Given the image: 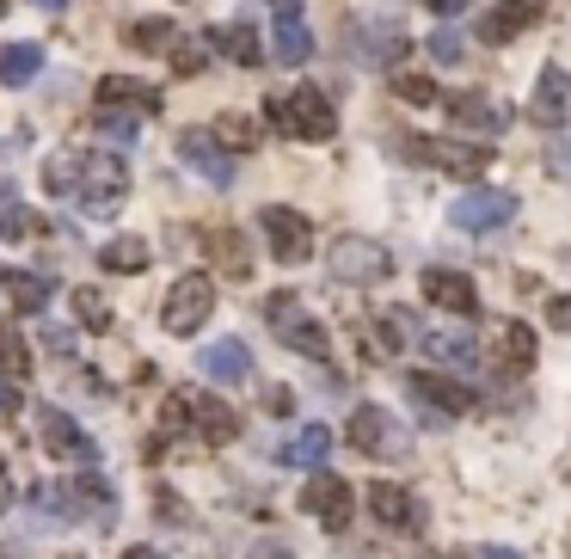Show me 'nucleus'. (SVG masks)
<instances>
[{"label": "nucleus", "mask_w": 571, "mask_h": 559, "mask_svg": "<svg viewBox=\"0 0 571 559\" xmlns=\"http://www.w3.org/2000/svg\"><path fill=\"white\" fill-rule=\"evenodd\" d=\"M265 413H295V394H289V387H271V394H265Z\"/></svg>", "instance_id": "47"}, {"label": "nucleus", "mask_w": 571, "mask_h": 559, "mask_svg": "<svg viewBox=\"0 0 571 559\" xmlns=\"http://www.w3.org/2000/svg\"><path fill=\"white\" fill-rule=\"evenodd\" d=\"M80 160H86V154H55L50 166H43V185H50V191H68V185H80Z\"/></svg>", "instance_id": "39"}, {"label": "nucleus", "mask_w": 571, "mask_h": 559, "mask_svg": "<svg viewBox=\"0 0 571 559\" xmlns=\"http://www.w3.org/2000/svg\"><path fill=\"white\" fill-rule=\"evenodd\" d=\"M74 197L86 215H118L123 197H130V166H123V154H86L80 160Z\"/></svg>", "instance_id": "3"}, {"label": "nucleus", "mask_w": 571, "mask_h": 559, "mask_svg": "<svg viewBox=\"0 0 571 559\" xmlns=\"http://www.w3.org/2000/svg\"><path fill=\"white\" fill-rule=\"evenodd\" d=\"M418 289H425V302L430 307H442V314H479V283L467 277V271H425V277H418Z\"/></svg>", "instance_id": "12"}, {"label": "nucleus", "mask_w": 571, "mask_h": 559, "mask_svg": "<svg viewBox=\"0 0 571 559\" xmlns=\"http://www.w3.org/2000/svg\"><path fill=\"white\" fill-rule=\"evenodd\" d=\"M547 319H553L559 333H571V295H553V302H547Z\"/></svg>", "instance_id": "46"}, {"label": "nucleus", "mask_w": 571, "mask_h": 559, "mask_svg": "<svg viewBox=\"0 0 571 559\" xmlns=\"http://www.w3.org/2000/svg\"><path fill=\"white\" fill-rule=\"evenodd\" d=\"M7 505H13V479L0 474V517H7Z\"/></svg>", "instance_id": "52"}, {"label": "nucleus", "mask_w": 571, "mask_h": 559, "mask_svg": "<svg viewBox=\"0 0 571 559\" xmlns=\"http://www.w3.org/2000/svg\"><path fill=\"white\" fill-rule=\"evenodd\" d=\"M38 68H43L38 43H7L0 50V87H26V80H38Z\"/></svg>", "instance_id": "28"}, {"label": "nucleus", "mask_w": 571, "mask_h": 559, "mask_svg": "<svg viewBox=\"0 0 571 559\" xmlns=\"http://www.w3.org/2000/svg\"><path fill=\"white\" fill-rule=\"evenodd\" d=\"M547 166H553V173H565V179H571V148H553V154H547Z\"/></svg>", "instance_id": "50"}, {"label": "nucleus", "mask_w": 571, "mask_h": 559, "mask_svg": "<svg viewBox=\"0 0 571 559\" xmlns=\"http://www.w3.org/2000/svg\"><path fill=\"white\" fill-rule=\"evenodd\" d=\"M442 111L455 118V130H473V135H498V130H504V111H498L486 93H455Z\"/></svg>", "instance_id": "19"}, {"label": "nucleus", "mask_w": 571, "mask_h": 559, "mask_svg": "<svg viewBox=\"0 0 571 559\" xmlns=\"http://www.w3.org/2000/svg\"><path fill=\"white\" fill-rule=\"evenodd\" d=\"M246 559H295V553H289V547H283V541H265V547H253V553H246Z\"/></svg>", "instance_id": "48"}, {"label": "nucleus", "mask_w": 571, "mask_h": 559, "mask_svg": "<svg viewBox=\"0 0 571 559\" xmlns=\"http://www.w3.org/2000/svg\"><path fill=\"white\" fill-rule=\"evenodd\" d=\"M265 123L289 135V99H265Z\"/></svg>", "instance_id": "45"}, {"label": "nucleus", "mask_w": 571, "mask_h": 559, "mask_svg": "<svg viewBox=\"0 0 571 559\" xmlns=\"http://www.w3.org/2000/svg\"><path fill=\"white\" fill-rule=\"evenodd\" d=\"M210 130H215V142H222L227 154H253L258 148V123L253 118H234V111H227V118H215Z\"/></svg>", "instance_id": "33"}, {"label": "nucleus", "mask_w": 571, "mask_h": 559, "mask_svg": "<svg viewBox=\"0 0 571 559\" xmlns=\"http://www.w3.org/2000/svg\"><path fill=\"white\" fill-rule=\"evenodd\" d=\"M565 99H571V74L559 62H547L541 68V80H534V99H529V111L541 123H565Z\"/></svg>", "instance_id": "20"}, {"label": "nucleus", "mask_w": 571, "mask_h": 559, "mask_svg": "<svg viewBox=\"0 0 571 559\" xmlns=\"http://www.w3.org/2000/svg\"><path fill=\"white\" fill-rule=\"evenodd\" d=\"M38 443L55 455V461H80V467H93V461H99V443L86 437V430H80L68 413H55V406H43V418H38Z\"/></svg>", "instance_id": "10"}, {"label": "nucleus", "mask_w": 571, "mask_h": 559, "mask_svg": "<svg viewBox=\"0 0 571 559\" xmlns=\"http://www.w3.org/2000/svg\"><path fill=\"white\" fill-rule=\"evenodd\" d=\"M185 425H191V394H166V399H160V430L179 437Z\"/></svg>", "instance_id": "41"}, {"label": "nucleus", "mask_w": 571, "mask_h": 559, "mask_svg": "<svg viewBox=\"0 0 571 559\" xmlns=\"http://www.w3.org/2000/svg\"><path fill=\"white\" fill-rule=\"evenodd\" d=\"M289 135H302V142H333L338 135V105L319 93V87L289 93Z\"/></svg>", "instance_id": "11"}, {"label": "nucleus", "mask_w": 571, "mask_h": 559, "mask_svg": "<svg viewBox=\"0 0 571 559\" xmlns=\"http://www.w3.org/2000/svg\"><path fill=\"white\" fill-rule=\"evenodd\" d=\"M498 363H504L510 375H529L534 369V326L504 319V326H498Z\"/></svg>", "instance_id": "25"}, {"label": "nucleus", "mask_w": 571, "mask_h": 559, "mask_svg": "<svg viewBox=\"0 0 571 559\" xmlns=\"http://www.w3.org/2000/svg\"><path fill=\"white\" fill-rule=\"evenodd\" d=\"M271 19H302V0H271Z\"/></svg>", "instance_id": "49"}, {"label": "nucleus", "mask_w": 571, "mask_h": 559, "mask_svg": "<svg viewBox=\"0 0 571 559\" xmlns=\"http://www.w3.org/2000/svg\"><path fill=\"white\" fill-rule=\"evenodd\" d=\"M565 479H571V467H565Z\"/></svg>", "instance_id": "57"}, {"label": "nucleus", "mask_w": 571, "mask_h": 559, "mask_svg": "<svg viewBox=\"0 0 571 559\" xmlns=\"http://www.w3.org/2000/svg\"><path fill=\"white\" fill-rule=\"evenodd\" d=\"M99 123H105V135H118V142L135 135V118H123V111H99Z\"/></svg>", "instance_id": "44"}, {"label": "nucleus", "mask_w": 571, "mask_h": 559, "mask_svg": "<svg viewBox=\"0 0 571 559\" xmlns=\"http://www.w3.org/2000/svg\"><path fill=\"white\" fill-rule=\"evenodd\" d=\"M99 265H105L111 277H142V271L154 265V253H147V240L118 234V240H105V246H99Z\"/></svg>", "instance_id": "22"}, {"label": "nucleus", "mask_w": 571, "mask_h": 559, "mask_svg": "<svg viewBox=\"0 0 571 559\" xmlns=\"http://www.w3.org/2000/svg\"><path fill=\"white\" fill-rule=\"evenodd\" d=\"M68 302H74V319L86 326V333H111V326H118V314H111V302L99 289H74Z\"/></svg>", "instance_id": "32"}, {"label": "nucleus", "mask_w": 571, "mask_h": 559, "mask_svg": "<svg viewBox=\"0 0 571 559\" xmlns=\"http://www.w3.org/2000/svg\"><path fill=\"white\" fill-rule=\"evenodd\" d=\"M154 517L160 522H191V505L173 492V486H160V492H154Z\"/></svg>", "instance_id": "42"}, {"label": "nucleus", "mask_w": 571, "mask_h": 559, "mask_svg": "<svg viewBox=\"0 0 571 559\" xmlns=\"http://www.w3.org/2000/svg\"><path fill=\"white\" fill-rule=\"evenodd\" d=\"M173 38H179V31L166 26V19H142V26H130L135 50H160V55H166V50H173Z\"/></svg>", "instance_id": "38"}, {"label": "nucleus", "mask_w": 571, "mask_h": 559, "mask_svg": "<svg viewBox=\"0 0 571 559\" xmlns=\"http://www.w3.org/2000/svg\"><path fill=\"white\" fill-rule=\"evenodd\" d=\"M425 7H437V13H442V19H449V13H461L467 0H425Z\"/></svg>", "instance_id": "51"}, {"label": "nucleus", "mask_w": 571, "mask_h": 559, "mask_svg": "<svg viewBox=\"0 0 571 559\" xmlns=\"http://www.w3.org/2000/svg\"><path fill=\"white\" fill-rule=\"evenodd\" d=\"M345 437L357 443L363 455H375V461H406V455H412V437H406L381 406H357L350 425H345Z\"/></svg>", "instance_id": "5"}, {"label": "nucleus", "mask_w": 571, "mask_h": 559, "mask_svg": "<svg viewBox=\"0 0 571 559\" xmlns=\"http://www.w3.org/2000/svg\"><path fill=\"white\" fill-rule=\"evenodd\" d=\"M7 289H13V307H19V314H38L43 295H50V283L31 277V271H19V277H7Z\"/></svg>", "instance_id": "37"}, {"label": "nucleus", "mask_w": 571, "mask_h": 559, "mask_svg": "<svg viewBox=\"0 0 571 559\" xmlns=\"http://www.w3.org/2000/svg\"><path fill=\"white\" fill-rule=\"evenodd\" d=\"M357 50H363L357 62H369V68H387L399 50H406V38H399V31H387V26H363V31H357Z\"/></svg>", "instance_id": "31"}, {"label": "nucleus", "mask_w": 571, "mask_h": 559, "mask_svg": "<svg viewBox=\"0 0 571 559\" xmlns=\"http://www.w3.org/2000/svg\"><path fill=\"white\" fill-rule=\"evenodd\" d=\"M265 253L277 258V265H302V258H314V222H307L302 210H289V203H265Z\"/></svg>", "instance_id": "4"}, {"label": "nucleus", "mask_w": 571, "mask_h": 559, "mask_svg": "<svg viewBox=\"0 0 571 559\" xmlns=\"http://www.w3.org/2000/svg\"><path fill=\"white\" fill-rule=\"evenodd\" d=\"M210 258H215V271L234 277V283L253 277V253H246V240H239L234 227H215V234H210Z\"/></svg>", "instance_id": "26"}, {"label": "nucleus", "mask_w": 571, "mask_h": 559, "mask_svg": "<svg viewBox=\"0 0 571 559\" xmlns=\"http://www.w3.org/2000/svg\"><path fill=\"white\" fill-rule=\"evenodd\" d=\"M0 13H7V0H0Z\"/></svg>", "instance_id": "56"}, {"label": "nucleus", "mask_w": 571, "mask_h": 559, "mask_svg": "<svg viewBox=\"0 0 571 559\" xmlns=\"http://www.w3.org/2000/svg\"><path fill=\"white\" fill-rule=\"evenodd\" d=\"M31 234V210L19 203V191H0V240H26Z\"/></svg>", "instance_id": "36"}, {"label": "nucleus", "mask_w": 571, "mask_h": 559, "mask_svg": "<svg viewBox=\"0 0 571 559\" xmlns=\"http://www.w3.org/2000/svg\"><path fill=\"white\" fill-rule=\"evenodd\" d=\"M302 510L319 522V529H350V517H357V492H350L338 474H307V492H302Z\"/></svg>", "instance_id": "6"}, {"label": "nucleus", "mask_w": 571, "mask_h": 559, "mask_svg": "<svg viewBox=\"0 0 571 559\" xmlns=\"http://www.w3.org/2000/svg\"><path fill=\"white\" fill-rule=\"evenodd\" d=\"M425 50L437 55V62H461V55H467V38H461L455 26H437V31H430V43H425Z\"/></svg>", "instance_id": "40"}, {"label": "nucleus", "mask_w": 571, "mask_h": 559, "mask_svg": "<svg viewBox=\"0 0 571 559\" xmlns=\"http://www.w3.org/2000/svg\"><path fill=\"white\" fill-rule=\"evenodd\" d=\"M38 7H50V13H55V7H68V0H38Z\"/></svg>", "instance_id": "55"}, {"label": "nucleus", "mask_w": 571, "mask_h": 559, "mask_svg": "<svg viewBox=\"0 0 571 559\" xmlns=\"http://www.w3.org/2000/svg\"><path fill=\"white\" fill-rule=\"evenodd\" d=\"M412 394L418 399H430L442 418H461V413H473V387H461V382H449V375H430V369H418L412 375Z\"/></svg>", "instance_id": "16"}, {"label": "nucleus", "mask_w": 571, "mask_h": 559, "mask_svg": "<svg viewBox=\"0 0 571 559\" xmlns=\"http://www.w3.org/2000/svg\"><path fill=\"white\" fill-rule=\"evenodd\" d=\"M191 425L203 430V443H234L239 437V413H234V406L203 399V394H191Z\"/></svg>", "instance_id": "23"}, {"label": "nucleus", "mask_w": 571, "mask_h": 559, "mask_svg": "<svg viewBox=\"0 0 571 559\" xmlns=\"http://www.w3.org/2000/svg\"><path fill=\"white\" fill-rule=\"evenodd\" d=\"M210 43L227 55V62H239V68H258V62H265V43H258L253 26H222Z\"/></svg>", "instance_id": "27"}, {"label": "nucleus", "mask_w": 571, "mask_h": 559, "mask_svg": "<svg viewBox=\"0 0 571 559\" xmlns=\"http://www.w3.org/2000/svg\"><path fill=\"white\" fill-rule=\"evenodd\" d=\"M486 559H517V553H504V547H486Z\"/></svg>", "instance_id": "54"}, {"label": "nucleus", "mask_w": 571, "mask_h": 559, "mask_svg": "<svg viewBox=\"0 0 571 559\" xmlns=\"http://www.w3.org/2000/svg\"><path fill=\"white\" fill-rule=\"evenodd\" d=\"M123 559H160V553H154V547H130Z\"/></svg>", "instance_id": "53"}, {"label": "nucleus", "mask_w": 571, "mask_h": 559, "mask_svg": "<svg viewBox=\"0 0 571 559\" xmlns=\"http://www.w3.org/2000/svg\"><path fill=\"white\" fill-rule=\"evenodd\" d=\"M449 222L461 227V234H492V227L517 222V197H510V191H461V197L449 203Z\"/></svg>", "instance_id": "8"}, {"label": "nucleus", "mask_w": 571, "mask_h": 559, "mask_svg": "<svg viewBox=\"0 0 571 559\" xmlns=\"http://www.w3.org/2000/svg\"><path fill=\"white\" fill-rule=\"evenodd\" d=\"M406 333H412V319L406 314H387V319H357V338L369 345L375 363H387L394 350H406Z\"/></svg>", "instance_id": "21"}, {"label": "nucleus", "mask_w": 571, "mask_h": 559, "mask_svg": "<svg viewBox=\"0 0 571 559\" xmlns=\"http://www.w3.org/2000/svg\"><path fill=\"white\" fill-rule=\"evenodd\" d=\"M326 265H333L338 283H387L394 277V258H387L375 240H357V234L338 240L333 253H326Z\"/></svg>", "instance_id": "7"}, {"label": "nucleus", "mask_w": 571, "mask_h": 559, "mask_svg": "<svg viewBox=\"0 0 571 559\" xmlns=\"http://www.w3.org/2000/svg\"><path fill=\"white\" fill-rule=\"evenodd\" d=\"M203 50H215V43H210V38H185V31H179V38H173V55H166V62H173V74H203V62H210Z\"/></svg>", "instance_id": "34"}, {"label": "nucleus", "mask_w": 571, "mask_h": 559, "mask_svg": "<svg viewBox=\"0 0 571 559\" xmlns=\"http://www.w3.org/2000/svg\"><path fill=\"white\" fill-rule=\"evenodd\" d=\"M534 13H541L534 0H498L492 13L479 19V38H486V43H510V38H522V31L534 26Z\"/></svg>", "instance_id": "17"}, {"label": "nucleus", "mask_w": 571, "mask_h": 559, "mask_svg": "<svg viewBox=\"0 0 571 559\" xmlns=\"http://www.w3.org/2000/svg\"><path fill=\"white\" fill-rule=\"evenodd\" d=\"M406 154H412V160H430V166H442V173H455V179H479L486 166H492V154H486V148H473V142H442V135H412V142H406Z\"/></svg>", "instance_id": "9"}, {"label": "nucleus", "mask_w": 571, "mask_h": 559, "mask_svg": "<svg viewBox=\"0 0 571 559\" xmlns=\"http://www.w3.org/2000/svg\"><path fill=\"white\" fill-rule=\"evenodd\" d=\"M363 505H369L375 522H387V529H418V522H425V505H418L406 486H394V479L369 486V492H363Z\"/></svg>", "instance_id": "15"}, {"label": "nucleus", "mask_w": 571, "mask_h": 559, "mask_svg": "<svg viewBox=\"0 0 571 559\" xmlns=\"http://www.w3.org/2000/svg\"><path fill=\"white\" fill-rule=\"evenodd\" d=\"M179 154H185V166L197 179H210V185H227V179H234V160L215 142V130H185L179 135Z\"/></svg>", "instance_id": "14"}, {"label": "nucleus", "mask_w": 571, "mask_h": 559, "mask_svg": "<svg viewBox=\"0 0 571 559\" xmlns=\"http://www.w3.org/2000/svg\"><path fill=\"white\" fill-rule=\"evenodd\" d=\"M0 357H7V369L19 375V382H26V369H31V357H26V345H19V338H7L0 333Z\"/></svg>", "instance_id": "43"}, {"label": "nucleus", "mask_w": 571, "mask_h": 559, "mask_svg": "<svg viewBox=\"0 0 571 559\" xmlns=\"http://www.w3.org/2000/svg\"><path fill=\"white\" fill-rule=\"evenodd\" d=\"M203 375H210L215 387L246 382V375H253V350L239 345V338H222V345H210V350H203Z\"/></svg>", "instance_id": "18"}, {"label": "nucleus", "mask_w": 571, "mask_h": 559, "mask_svg": "<svg viewBox=\"0 0 571 559\" xmlns=\"http://www.w3.org/2000/svg\"><path fill=\"white\" fill-rule=\"evenodd\" d=\"M326 455H333V430H326V425H307V430H295V437L283 443V461L307 467V474H319V467H326Z\"/></svg>", "instance_id": "24"}, {"label": "nucleus", "mask_w": 571, "mask_h": 559, "mask_svg": "<svg viewBox=\"0 0 571 559\" xmlns=\"http://www.w3.org/2000/svg\"><path fill=\"white\" fill-rule=\"evenodd\" d=\"M210 314H215V277H203V271H185L160 302V326L173 338H197L210 326Z\"/></svg>", "instance_id": "2"}, {"label": "nucleus", "mask_w": 571, "mask_h": 559, "mask_svg": "<svg viewBox=\"0 0 571 559\" xmlns=\"http://www.w3.org/2000/svg\"><path fill=\"white\" fill-rule=\"evenodd\" d=\"M430 350V363H442V369H473V338L467 333H418Z\"/></svg>", "instance_id": "29"}, {"label": "nucleus", "mask_w": 571, "mask_h": 559, "mask_svg": "<svg viewBox=\"0 0 571 559\" xmlns=\"http://www.w3.org/2000/svg\"><path fill=\"white\" fill-rule=\"evenodd\" d=\"M394 93L406 99V105H449V99L437 93V80H430V74H394Z\"/></svg>", "instance_id": "35"}, {"label": "nucleus", "mask_w": 571, "mask_h": 559, "mask_svg": "<svg viewBox=\"0 0 571 559\" xmlns=\"http://www.w3.org/2000/svg\"><path fill=\"white\" fill-rule=\"evenodd\" d=\"M93 99H99V111H123V118L160 111V87H147V80H135V74H105Z\"/></svg>", "instance_id": "13"}, {"label": "nucleus", "mask_w": 571, "mask_h": 559, "mask_svg": "<svg viewBox=\"0 0 571 559\" xmlns=\"http://www.w3.org/2000/svg\"><path fill=\"white\" fill-rule=\"evenodd\" d=\"M314 55V38H307L302 19H277V38H271V62H307Z\"/></svg>", "instance_id": "30"}, {"label": "nucleus", "mask_w": 571, "mask_h": 559, "mask_svg": "<svg viewBox=\"0 0 571 559\" xmlns=\"http://www.w3.org/2000/svg\"><path fill=\"white\" fill-rule=\"evenodd\" d=\"M258 314H265V326L295 350V357H314V363H319L326 350H333L326 326H319L314 314H302V295H295V289H271L265 302H258Z\"/></svg>", "instance_id": "1"}]
</instances>
